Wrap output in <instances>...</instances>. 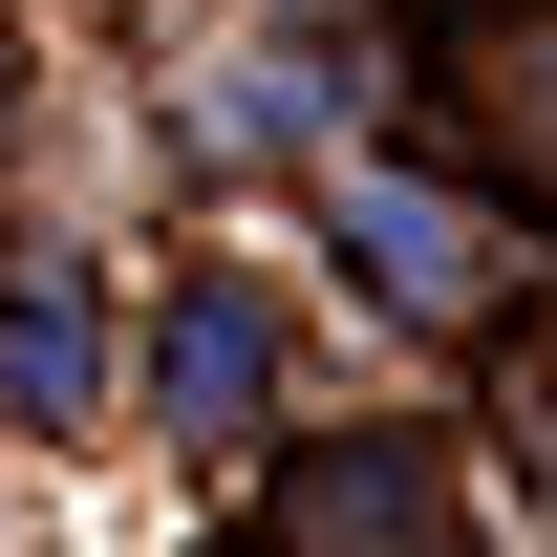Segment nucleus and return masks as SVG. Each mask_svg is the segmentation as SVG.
Here are the masks:
<instances>
[{
	"instance_id": "obj_1",
	"label": "nucleus",
	"mask_w": 557,
	"mask_h": 557,
	"mask_svg": "<svg viewBox=\"0 0 557 557\" xmlns=\"http://www.w3.org/2000/svg\"><path fill=\"white\" fill-rule=\"evenodd\" d=\"M150 386H172V429H258V408H278V322L236 300V278H172V322H150Z\"/></svg>"
},
{
	"instance_id": "obj_3",
	"label": "nucleus",
	"mask_w": 557,
	"mask_h": 557,
	"mask_svg": "<svg viewBox=\"0 0 557 557\" xmlns=\"http://www.w3.org/2000/svg\"><path fill=\"white\" fill-rule=\"evenodd\" d=\"M0 408H22V429H86V408H108V322H86L65 278L0 300Z\"/></svg>"
},
{
	"instance_id": "obj_2",
	"label": "nucleus",
	"mask_w": 557,
	"mask_h": 557,
	"mask_svg": "<svg viewBox=\"0 0 557 557\" xmlns=\"http://www.w3.org/2000/svg\"><path fill=\"white\" fill-rule=\"evenodd\" d=\"M344 258L386 278L408 322H450V300H472V214H450V194H408V172H344Z\"/></svg>"
}]
</instances>
